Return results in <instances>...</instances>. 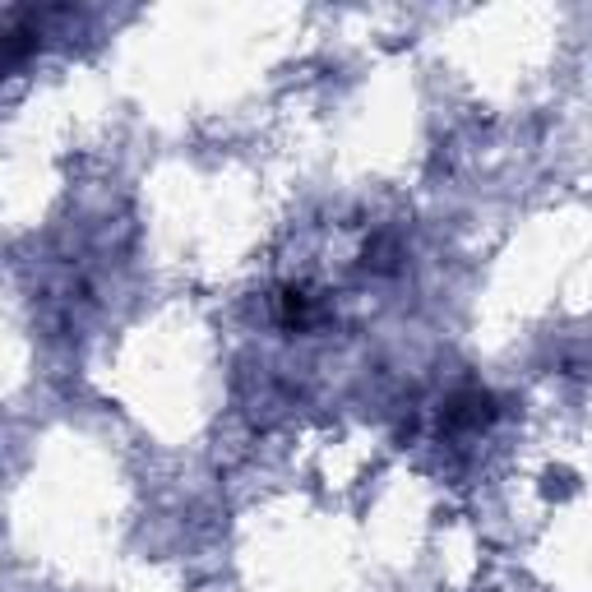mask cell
<instances>
[{
	"label": "cell",
	"instance_id": "6da1fadb",
	"mask_svg": "<svg viewBox=\"0 0 592 592\" xmlns=\"http://www.w3.org/2000/svg\"><path fill=\"white\" fill-rule=\"evenodd\" d=\"M495 421V398L486 389H468V394H454L444 403V426L458 431V426H486Z\"/></svg>",
	"mask_w": 592,
	"mask_h": 592
},
{
	"label": "cell",
	"instance_id": "7a4b0ae2",
	"mask_svg": "<svg viewBox=\"0 0 592 592\" xmlns=\"http://www.w3.org/2000/svg\"><path fill=\"white\" fill-rule=\"evenodd\" d=\"M310 320V296L301 287H287L283 292V324H306Z\"/></svg>",
	"mask_w": 592,
	"mask_h": 592
}]
</instances>
